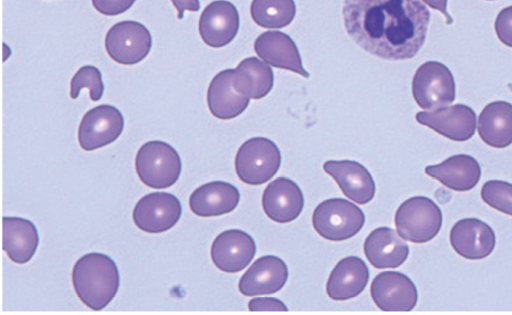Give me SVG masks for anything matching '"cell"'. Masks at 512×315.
Instances as JSON below:
<instances>
[{
    "label": "cell",
    "instance_id": "10",
    "mask_svg": "<svg viewBox=\"0 0 512 315\" xmlns=\"http://www.w3.org/2000/svg\"><path fill=\"white\" fill-rule=\"evenodd\" d=\"M181 214V203L175 195L152 192L139 199L132 217L140 230L146 233H162L176 225Z\"/></svg>",
    "mask_w": 512,
    "mask_h": 315
},
{
    "label": "cell",
    "instance_id": "5",
    "mask_svg": "<svg viewBox=\"0 0 512 315\" xmlns=\"http://www.w3.org/2000/svg\"><path fill=\"white\" fill-rule=\"evenodd\" d=\"M365 215L354 203L343 198L322 201L312 215L316 232L329 241H344L355 236L363 227Z\"/></svg>",
    "mask_w": 512,
    "mask_h": 315
},
{
    "label": "cell",
    "instance_id": "26",
    "mask_svg": "<svg viewBox=\"0 0 512 315\" xmlns=\"http://www.w3.org/2000/svg\"><path fill=\"white\" fill-rule=\"evenodd\" d=\"M480 138L494 148H505L512 144V104L494 101L487 104L478 118Z\"/></svg>",
    "mask_w": 512,
    "mask_h": 315
},
{
    "label": "cell",
    "instance_id": "15",
    "mask_svg": "<svg viewBox=\"0 0 512 315\" xmlns=\"http://www.w3.org/2000/svg\"><path fill=\"white\" fill-rule=\"evenodd\" d=\"M239 29V14L229 1L217 0L208 4L199 19V33L210 47L219 48L229 44Z\"/></svg>",
    "mask_w": 512,
    "mask_h": 315
},
{
    "label": "cell",
    "instance_id": "7",
    "mask_svg": "<svg viewBox=\"0 0 512 315\" xmlns=\"http://www.w3.org/2000/svg\"><path fill=\"white\" fill-rule=\"evenodd\" d=\"M412 94L424 110H436L455 100L456 86L451 71L437 61L423 63L412 80Z\"/></svg>",
    "mask_w": 512,
    "mask_h": 315
},
{
    "label": "cell",
    "instance_id": "20",
    "mask_svg": "<svg viewBox=\"0 0 512 315\" xmlns=\"http://www.w3.org/2000/svg\"><path fill=\"white\" fill-rule=\"evenodd\" d=\"M254 49L267 64L309 77L296 44L287 34L280 31L264 32L255 40Z\"/></svg>",
    "mask_w": 512,
    "mask_h": 315
},
{
    "label": "cell",
    "instance_id": "21",
    "mask_svg": "<svg viewBox=\"0 0 512 315\" xmlns=\"http://www.w3.org/2000/svg\"><path fill=\"white\" fill-rule=\"evenodd\" d=\"M239 200L240 193L234 185L224 181H212L191 193L189 206L199 217H216L233 211Z\"/></svg>",
    "mask_w": 512,
    "mask_h": 315
},
{
    "label": "cell",
    "instance_id": "8",
    "mask_svg": "<svg viewBox=\"0 0 512 315\" xmlns=\"http://www.w3.org/2000/svg\"><path fill=\"white\" fill-rule=\"evenodd\" d=\"M152 36L142 23L132 20L114 24L106 33L105 49L109 57L122 65L141 62L150 52Z\"/></svg>",
    "mask_w": 512,
    "mask_h": 315
},
{
    "label": "cell",
    "instance_id": "4",
    "mask_svg": "<svg viewBox=\"0 0 512 315\" xmlns=\"http://www.w3.org/2000/svg\"><path fill=\"white\" fill-rule=\"evenodd\" d=\"M397 233L406 241L426 243L432 240L442 226L439 206L425 196L405 200L395 214Z\"/></svg>",
    "mask_w": 512,
    "mask_h": 315
},
{
    "label": "cell",
    "instance_id": "34",
    "mask_svg": "<svg viewBox=\"0 0 512 315\" xmlns=\"http://www.w3.org/2000/svg\"><path fill=\"white\" fill-rule=\"evenodd\" d=\"M174 7L178 12V19H182L184 16V11H198L200 9L199 0H171Z\"/></svg>",
    "mask_w": 512,
    "mask_h": 315
},
{
    "label": "cell",
    "instance_id": "3",
    "mask_svg": "<svg viewBox=\"0 0 512 315\" xmlns=\"http://www.w3.org/2000/svg\"><path fill=\"white\" fill-rule=\"evenodd\" d=\"M135 169L142 183L154 189L174 185L180 177L182 162L168 143L152 140L144 143L135 158Z\"/></svg>",
    "mask_w": 512,
    "mask_h": 315
},
{
    "label": "cell",
    "instance_id": "12",
    "mask_svg": "<svg viewBox=\"0 0 512 315\" xmlns=\"http://www.w3.org/2000/svg\"><path fill=\"white\" fill-rule=\"evenodd\" d=\"M418 123L453 141L470 139L476 129V114L467 105L456 104L416 114Z\"/></svg>",
    "mask_w": 512,
    "mask_h": 315
},
{
    "label": "cell",
    "instance_id": "35",
    "mask_svg": "<svg viewBox=\"0 0 512 315\" xmlns=\"http://www.w3.org/2000/svg\"><path fill=\"white\" fill-rule=\"evenodd\" d=\"M428 6L440 11L447 18V23H451L452 19L447 13V0H422Z\"/></svg>",
    "mask_w": 512,
    "mask_h": 315
},
{
    "label": "cell",
    "instance_id": "1",
    "mask_svg": "<svg viewBox=\"0 0 512 315\" xmlns=\"http://www.w3.org/2000/svg\"><path fill=\"white\" fill-rule=\"evenodd\" d=\"M342 14L353 41L388 60L414 57L425 42L430 20L420 0H344Z\"/></svg>",
    "mask_w": 512,
    "mask_h": 315
},
{
    "label": "cell",
    "instance_id": "13",
    "mask_svg": "<svg viewBox=\"0 0 512 315\" xmlns=\"http://www.w3.org/2000/svg\"><path fill=\"white\" fill-rule=\"evenodd\" d=\"M256 253L254 239L239 229L220 233L211 246V259L223 272L237 273L243 270Z\"/></svg>",
    "mask_w": 512,
    "mask_h": 315
},
{
    "label": "cell",
    "instance_id": "29",
    "mask_svg": "<svg viewBox=\"0 0 512 315\" xmlns=\"http://www.w3.org/2000/svg\"><path fill=\"white\" fill-rule=\"evenodd\" d=\"M83 88H88L92 101L101 99L104 83L100 70L92 65H85L75 73L70 82V97L76 99Z\"/></svg>",
    "mask_w": 512,
    "mask_h": 315
},
{
    "label": "cell",
    "instance_id": "32",
    "mask_svg": "<svg viewBox=\"0 0 512 315\" xmlns=\"http://www.w3.org/2000/svg\"><path fill=\"white\" fill-rule=\"evenodd\" d=\"M136 0H92L93 7L101 14L115 16L127 11Z\"/></svg>",
    "mask_w": 512,
    "mask_h": 315
},
{
    "label": "cell",
    "instance_id": "31",
    "mask_svg": "<svg viewBox=\"0 0 512 315\" xmlns=\"http://www.w3.org/2000/svg\"><path fill=\"white\" fill-rule=\"evenodd\" d=\"M494 27L498 39L506 46L512 47V6L498 13Z\"/></svg>",
    "mask_w": 512,
    "mask_h": 315
},
{
    "label": "cell",
    "instance_id": "2",
    "mask_svg": "<svg viewBox=\"0 0 512 315\" xmlns=\"http://www.w3.org/2000/svg\"><path fill=\"white\" fill-rule=\"evenodd\" d=\"M72 284L78 298L90 309L99 311L118 292L119 270L109 256L91 252L76 261L72 270Z\"/></svg>",
    "mask_w": 512,
    "mask_h": 315
},
{
    "label": "cell",
    "instance_id": "11",
    "mask_svg": "<svg viewBox=\"0 0 512 315\" xmlns=\"http://www.w3.org/2000/svg\"><path fill=\"white\" fill-rule=\"evenodd\" d=\"M371 297L383 311H411L417 304L418 292L407 275L385 271L373 279Z\"/></svg>",
    "mask_w": 512,
    "mask_h": 315
},
{
    "label": "cell",
    "instance_id": "24",
    "mask_svg": "<svg viewBox=\"0 0 512 315\" xmlns=\"http://www.w3.org/2000/svg\"><path fill=\"white\" fill-rule=\"evenodd\" d=\"M425 173L445 187L463 192L469 191L477 185L481 177V168L472 156L458 154L439 164L427 166Z\"/></svg>",
    "mask_w": 512,
    "mask_h": 315
},
{
    "label": "cell",
    "instance_id": "17",
    "mask_svg": "<svg viewBox=\"0 0 512 315\" xmlns=\"http://www.w3.org/2000/svg\"><path fill=\"white\" fill-rule=\"evenodd\" d=\"M303 206L302 191L289 178H276L267 185L263 192V210L275 222L288 223L295 220L302 212Z\"/></svg>",
    "mask_w": 512,
    "mask_h": 315
},
{
    "label": "cell",
    "instance_id": "33",
    "mask_svg": "<svg viewBox=\"0 0 512 315\" xmlns=\"http://www.w3.org/2000/svg\"><path fill=\"white\" fill-rule=\"evenodd\" d=\"M250 311H287L286 305L279 299L272 297L254 298L249 301Z\"/></svg>",
    "mask_w": 512,
    "mask_h": 315
},
{
    "label": "cell",
    "instance_id": "25",
    "mask_svg": "<svg viewBox=\"0 0 512 315\" xmlns=\"http://www.w3.org/2000/svg\"><path fill=\"white\" fill-rule=\"evenodd\" d=\"M38 244L39 234L32 221L21 217L2 218V248L11 261L27 263Z\"/></svg>",
    "mask_w": 512,
    "mask_h": 315
},
{
    "label": "cell",
    "instance_id": "30",
    "mask_svg": "<svg viewBox=\"0 0 512 315\" xmlns=\"http://www.w3.org/2000/svg\"><path fill=\"white\" fill-rule=\"evenodd\" d=\"M481 198L490 207L512 216V184L502 180H489L481 188Z\"/></svg>",
    "mask_w": 512,
    "mask_h": 315
},
{
    "label": "cell",
    "instance_id": "27",
    "mask_svg": "<svg viewBox=\"0 0 512 315\" xmlns=\"http://www.w3.org/2000/svg\"><path fill=\"white\" fill-rule=\"evenodd\" d=\"M233 83L244 96L261 99L271 91L274 75L269 64L255 57H249L242 60L234 69Z\"/></svg>",
    "mask_w": 512,
    "mask_h": 315
},
{
    "label": "cell",
    "instance_id": "19",
    "mask_svg": "<svg viewBox=\"0 0 512 315\" xmlns=\"http://www.w3.org/2000/svg\"><path fill=\"white\" fill-rule=\"evenodd\" d=\"M363 248L366 258L377 269L399 267L409 255L407 243L389 227L374 229L365 239Z\"/></svg>",
    "mask_w": 512,
    "mask_h": 315
},
{
    "label": "cell",
    "instance_id": "22",
    "mask_svg": "<svg viewBox=\"0 0 512 315\" xmlns=\"http://www.w3.org/2000/svg\"><path fill=\"white\" fill-rule=\"evenodd\" d=\"M369 280V269L365 262L356 256L341 259L328 278L327 295L336 301H344L358 296Z\"/></svg>",
    "mask_w": 512,
    "mask_h": 315
},
{
    "label": "cell",
    "instance_id": "28",
    "mask_svg": "<svg viewBox=\"0 0 512 315\" xmlns=\"http://www.w3.org/2000/svg\"><path fill=\"white\" fill-rule=\"evenodd\" d=\"M250 12L263 28H283L292 22L296 7L293 0H253Z\"/></svg>",
    "mask_w": 512,
    "mask_h": 315
},
{
    "label": "cell",
    "instance_id": "6",
    "mask_svg": "<svg viewBox=\"0 0 512 315\" xmlns=\"http://www.w3.org/2000/svg\"><path fill=\"white\" fill-rule=\"evenodd\" d=\"M281 164L277 145L268 138L254 137L245 141L237 151L235 170L239 179L248 185H261L270 180Z\"/></svg>",
    "mask_w": 512,
    "mask_h": 315
},
{
    "label": "cell",
    "instance_id": "16",
    "mask_svg": "<svg viewBox=\"0 0 512 315\" xmlns=\"http://www.w3.org/2000/svg\"><path fill=\"white\" fill-rule=\"evenodd\" d=\"M288 278L285 262L273 255L258 258L239 280L238 288L244 296L273 294L281 290Z\"/></svg>",
    "mask_w": 512,
    "mask_h": 315
},
{
    "label": "cell",
    "instance_id": "23",
    "mask_svg": "<svg viewBox=\"0 0 512 315\" xmlns=\"http://www.w3.org/2000/svg\"><path fill=\"white\" fill-rule=\"evenodd\" d=\"M234 69H225L211 80L207 104L211 114L222 120L237 117L247 108L250 98L241 94L233 83Z\"/></svg>",
    "mask_w": 512,
    "mask_h": 315
},
{
    "label": "cell",
    "instance_id": "18",
    "mask_svg": "<svg viewBox=\"0 0 512 315\" xmlns=\"http://www.w3.org/2000/svg\"><path fill=\"white\" fill-rule=\"evenodd\" d=\"M323 169L337 182L343 194L358 204H366L374 198L375 183L372 175L357 161L329 160Z\"/></svg>",
    "mask_w": 512,
    "mask_h": 315
},
{
    "label": "cell",
    "instance_id": "14",
    "mask_svg": "<svg viewBox=\"0 0 512 315\" xmlns=\"http://www.w3.org/2000/svg\"><path fill=\"white\" fill-rule=\"evenodd\" d=\"M450 243L455 252L469 260L488 257L496 245L493 229L477 218L457 221L450 231Z\"/></svg>",
    "mask_w": 512,
    "mask_h": 315
},
{
    "label": "cell",
    "instance_id": "9",
    "mask_svg": "<svg viewBox=\"0 0 512 315\" xmlns=\"http://www.w3.org/2000/svg\"><path fill=\"white\" fill-rule=\"evenodd\" d=\"M124 118L114 106L98 105L88 110L78 128V142L85 151H92L114 142L122 133Z\"/></svg>",
    "mask_w": 512,
    "mask_h": 315
}]
</instances>
